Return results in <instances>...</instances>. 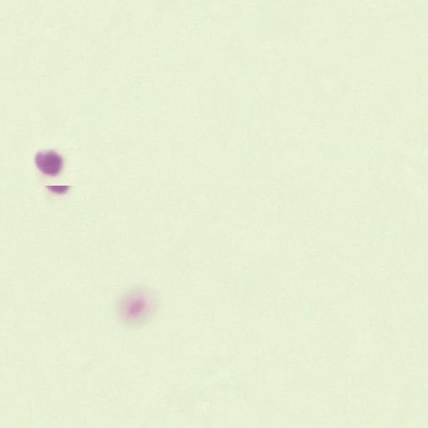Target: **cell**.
Segmentation results:
<instances>
[{"mask_svg":"<svg viewBox=\"0 0 428 428\" xmlns=\"http://www.w3.org/2000/svg\"><path fill=\"white\" fill-rule=\"evenodd\" d=\"M34 163L45 175L57 176L64 167V159L55 150L38 152L34 157Z\"/></svg>","mask_w":428,"mask_h":428,"instance_id":"2","label":"cell"},{"mask_svg":"<svg viewBox=\"0 0 428 428\" xmlns=\"http://www.w3.org/2000/svg\"><path fill=\"white\" fill-rule=\"evenodd\" d=\"M155 307V300L144 291H134L125 294L119 301L118 312L123 321L138 323L144 321Z\"/></svg>","mask_w":428,"mask_h":428,"instance_id":"1","label":"cell"},{"mask_svg":"<svg viewBox=\"0 0 428 428\" xmlns=\"http://www.w3.org/2000/svg\"><path fill=\"white\" fill-rule=\"evenodd\" d=\"M49 190H51L53 192H56V194H64L65 192L68 191V186H49L47 187Z\"/></svg>","mask_w":428,"mask_h":428,"instance_id":"3","label":"cell"}]
</instances>
